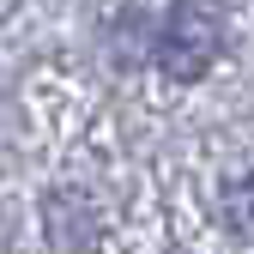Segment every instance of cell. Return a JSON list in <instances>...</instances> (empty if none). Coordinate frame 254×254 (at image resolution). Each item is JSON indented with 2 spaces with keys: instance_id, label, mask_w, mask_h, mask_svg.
<instances>
[{
  "instance_id": "2",
  "label": "cell",
  "mask_w": 254,
  "mask_h": 254,
  "mask_svg": "<svg viewBox=\"0 0 254 254\" xmlns=\"http://www.w3.org/2000/svg\"><path fill=\"white\" fill-rule=\"evenodd\" d=\"M224 212H230V230L248 242V176H236V182H230V200H224Z\"/></svg>"
},
{
  "instance_id": "1",
  "label": "cell",
  "mask_w": 254,
  "mask_h": 254,
  "mask_svg": "<svg viewBox=\"0 0 254 254\" xmlns=\"http://www.w3.org/2000/svg\"><path fill=\"white\" fill-rule=\"evenodd\" d=\"M218 55H224V12H218V0H176L164 12V30H157V67L182 85H194V79L212 73Z\"/></svg>"
}]
</instances>
